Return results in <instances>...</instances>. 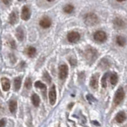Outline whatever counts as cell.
Returning <instances> with one entry per match:
<instances>
[{"label":"cell","instance_id":"e0dca14e","mask_svg":"<svg viewBox=\"0 0 127 127\" xmlns=\"http://www.w3.org/2000/svg\"><path fill=\"white\" fill-rule=\"evenodd\" d=\"M16 36L19 41H23L24 38V31L21 27L18 28L16 31Z\"/></svg>","mask_w":127,"mask_h":127},{"label":"cell","instance_id":"5bb4252c","mask_svg":"<svg viewBox=\"0 0 127 127\" xmlns=\"http://www.w3.org/2000/svg\"><path fill=\"white\" fill-rule=\"evenodd\" d=\"M116 42L119 46L123 47L126 44V38L122 35H118L117 38H116Z\"/></svg>","mask_w":127,"mask_h":127},{"label":"cell","instance_id":"4fadbf2b","mask_svg":"<svg viewBox=\"0 0 127 127\" xmlns=\"http://www.w3.org/2000/svg\"><path fill=\"white\" fill-rule=\"evenodd\" d=\"M115 119H116V122H118V123H122L123 122H125L126 119V115L125 114V112H123V111L118 112L117 115H116Z\"/></svg>","mask_w":127,"mask_h":127},{"label":"cell","instance_id":"1f68e13d","mask_svg":"<svg viewBox=\"0 0 127 127\" xmlns=\"http://www.w3.org/2000/svg\"><path fill=\"white\" fill-rule=\"evenodd\" d=\"M48 2H53V1H54V0H47Z\"/></svg>","mask_w":127,"mask_h":127},{"label":"cell","instance_id":"ac0fdd59","mask_svg":"<svg viewBox=\"0 0 127 127\" xmlns=\"http://www.w3.org/2000/svg\"><path fill=\"white\" fill-rule=\"evenodd\" d=\"M74 10V6L70 4V3H69V4H66L63 7V11L66 14H71Z\"/></svg>","mask_w":127,"mask_h":127},{"label":"cell","instance_id":"30bf717a","mask_svg":"<svg viewBox=\"0 0 127 127\" xmlns=\"http://www.w3.org/2000/svg\"><path fill=\"white\" fill-rule=\"evenodd\" d=\"M52 24V22L50 20V18L48 17H43L42 19L39 21V25L41 26V27L44 28V29H47L50 27Z\"/></svg>","mask_w":127,"mask_h":127},{"label":"cell","instance_id":"ffe728a7","mask_svg":"<svg viewBox=\"0 0 127 127\" xmlns=\"http://www.w3.org/2000/svg\"><path fill=\"white\" fill-rule=\"evenodd\" d=\"M9 109L11 113H14L17 110V101L14 100L10 101L9 103Z\"/></svg>","mask_w":127,"mask_h":127},{"label":"cell","instance_id":"6da1fadb","mask_svg":"<svg viewBox=\"0 0 127 127\" xmlns=\"http://www.w3.org/2000/svg\"><path fill=\"white\" fill-rule=\"evenodd\" d=\"M84 23L87 26H95L96 24L99 23L98 17L96 14L94 13H87L84 16Z\"/></svg>","mask_w":127,"mask_h":127},{"label":"cell","instance_id":"484cf974","mask_svg":"<svg viewBox=\"0 0 127 127\" xmlns=\"http://www.w3.org/2000/svg\"><path fill=\"white\" fill-rule=\"evenodd\" d=\"M43 78H44V80H46L48 83H50L51 82V78H50V74L47 73V72H44V74H43Z\"/></svg>","mask_w":127,"mask_h":127},{"label":"cell","instance_id":"7a4b0ae2","mask_svg":"<svg viewBox=\"0 0 127 127\" xmlns=\"http://www.w3.org/2000/svg\"><path fill=\"white\" fill-rule=\"evenodd\" d=\"M124 97H125L124 90H123V88L121 86L117 90V91L115 93L114 98V106H118V105L123 101V99H124Z\"/></svg>","mask_w":127,"mask_h":127},{"label":"cell","instance_id":"cb8c5ba5","mask_svg":"<svg viewBox=\"0 0 127 127\" xmlns=\"http://www.w3.org/2000/svg\"><path fill=\"white\" fill-rule=\"evenodd\" d=\"M34 86L36 87V88H39V89H41L42 90H46V85L44 84V83H42V82L40 81H37L35 83H34Z\"/></svg>","mask_w":127,"mask_h":127},{"label":"cell","instance_id":"8fae6325","mask_svg":"<svg viewBox=\"0 0 127 127\" xmlns=\"http://www.w3.org/2000/svg\"><path fill=\"white\" fill-rule=\"evenodd\" d=\"M98 74H94L92 75L91 78H90V85L94 90H96L97 88V85H98Z\"/></svg>","mask_w":127,"mask_h":127},{"label":"cell","instance_id":"5b68a950","mask_svg":"<svg viewBox=\"0 0 127 127\" xmlns=\"http://www.w3.org/2000/svg\"><path fill=\"white\" fill-rule=\"evenodd\" d=\"M80 38H81L80 34L78 31H70L67 34V40L69 42L76 43L80 40Z\"/></svg>","mask_w":127,"mask_h":127},{"label":"cell","instance_id":"4316f807","mask_svg":"<svg viewBox=\"0 0 127 127\" xmlns=\"http://www.w3.org/2000/svg\"><path fill=\"white\" fill-rule=\"evenodd\" d=\"M6 119L5 118H2L0 120V127H4L6 126Z\"/></svg>","mask_w":127,"mask_h":127},{"label":"cell","instance_id":"9a60e30c","mask_svg":"<svg viewBox=\"0 0 127 127\" xmlns=\"http://www.w3.org/2000/svg\"><path fill=\"white\" fill-rule=\"evenodd\" d=\"M18 21H19V15H18L16 11H13L10 15V24L14 25L18 23Z\"/></svg>","mask_w":127,"mask_h":127},{"label":"cell","instance_id":"52a82bcc","mask_svg":"<svg viewBox=\"0 0 127 127\" xmlns=\"http://www.w3.org/2000/svg\"><path fill=\"white\" fill-rule=\"evenodd\" d=\"M113 23H114V27L117 28V29H119V30H121V29H123V28L126 27L125 20L120 17H116L113 21Z\"/></svg>","mask_w":127,"mask_h":127},{"label":"cell","instance_id":"2e32d148","mask_svg":"<svg viewBox=\"0 0 127 127\" xmlns=\"http://www.w3.org/2000/svg\"><path fill=\"white\" fill-rule=\"evenodd\" d=\"M31 101L35 107H38L40 104V97L36 94H33V95L31 96Z\"/></svg>","mask_w":127,"mask_h":127},{"label":"cell","instance_id":"9c48e42d","mask_svg":"<svg viewBox=\"0 0 127 127\" xmlns=\"http://www.w3.org/2000/svg\"><path fill=\"white\" fill-rule=\"evenodd\" d=\"M31 15V12L30 8L27 6H23V10H22V14H21L22 19L25 21H27V20L30 19Z\"/></svg>","mask_w":127,"mask_h":127},{"label":"cell","instance_id":"4dcf8cb0","mask_svg":"<svg viewBox=\"0 0 127 127\" xmlns=\"http://www.w3.org/2000/svg\"><path fill=\"white\" fill-rule=\"evenodd\" d=\"M118 2H125L126 0H117Z\"/></svg>","mask_w":127,"mask_h":127},{"label":"cell","instance_id":"83f0119b","mask_svg":"<svg viewBox=\"0 0 127 127\" xmlns=\"http://www.w3.org/2000/svg\"><path fill=\"white\" fill-rule=\"evenodd\" d=\"M10 47H11L12 49H15L16 48V44H15V42H14V40H10Z\"/></svg>","mask_w":127,"mask_h":127},{"label":"cell","instance_id":"7c38bea8","mask_svg":"<svg viewBox=\"0 0 127 127\" xmlns=\"http://www.w3.org/2000/svg\"><path fill=\"white\" fill-rule=\"evenodd\" d=\"M1 82H2V90L4 91H8L10 88V83L8 78H2L1 79Z\"/></svg>","mask_w":127,"mask_h":127},{"label":"cell","instance_id":"8992f818","mask_svg":"<svg viewBox=\"0 0 127 127\" xmlns=\"http://www.w3.org/2000/svg\"><path fill=\"white\" fill-rule=\"evenodd\" d=\"M69 69L66 64H62L59 68V77L61 80H65L68 76Z\"/></svg>","mask_w":127,"mask_h":127},{"label":"cell","instance_id":"d4e9b609","mask_svg":"<svg viewBox=\"0 0 127 127\" xmlns=\"http://www.w3.org/2000/svg\"><path fill=\"white\" fill-rule=\"evenodd\" d=\"M32 86V82H31V79L30 78H27L26 82H25V87L27 89V90H30Z\"/></svg>","mask_w":127,"mask_h":127},{"label":"cell","instance_id":"d6986e66","mask_svg":"<svg viewBox=\"0 0 127 127\" xmlns=\"http://www.w3.org/2000/svg\"><path fill=\"white\" fill-rule=\"evenodd\" d=\"M27 54L30 58H33L36 54V49L33 46H29L27 49Z\"/></svg>","mask_w":127,"mask_h":127},{"label":"cell","instance_id":"f546056e","mask_svg":"<svg viewBox=\"0 0 127 127\" xmlns=\"http://www.w3.org/2000/svg\"><path fill=\"white\" fill-rule=\"evenodd\" d=\"M94 124H95V125H97V126H99V123H98V122H97L96 121H94Z\"/></svg>","mask_w":127,"mask_h":127},{"label":"cell","instance_id":"44dd1931","mask_svg":"<svg viewBox=\"0 0 127 127\" xmlns=\"http://www.w3.org/2000/svg\"><path fill=\"white\" fill-rule=\"evenodd\" d=\"M22 84V79L21 78H16L14 81V90H19L21 87Z\"/></svg>","mask_w":127,"mask_h":127},{"label":"cell","instance_id":"3957f363","mask_svg":"<svg viewBox=\"0 0 127 127\" xmlns=\"http://www.w3.org/2000/svg\"><path fill=\"white\" fill-rule=\"evenodd\" d=\"M94 39L98 43H103L107 40V34L103 31H97L94 34Z\"/></svg>","mask_w":127,"mask_h":127},{"label":"cell","instance_id":"f1b7e54d","mask_svg":"<svg viewBox=\"0 0 127 127\" xmlns=\"http://www.w3.org/2000/svg\"><path fill=\"white\" fill-rule=\"evenodd\" d=\"M2 2H3V3H4L5 5L9 6V5L10 4V3H11L12 0H2Z\"/></svg>","mask_w":127,"mask_h":127},{"label":"cell","instance_id":"d6a6232c","mask_svg":"<svg viewBox=\"0 0 127 127\" xmlns=\"http://www.w3.org/2000/svg\"><path fill=\"white\" fill-rule=\"evenodd\" d=\"M19 1H20V2H23V1H25V0H19Z\"/></svg>","mask_w":127,"mask_h":127},{"label":"cell","instance_id":"7402d4cb","mask_svg":"<svg viewBox=\"0 0 127 127\" xmlns=\"http://www.w3.org/2000/svg\"><path fill=\"white\" fill-rule=\"evenodd\" d=\"M118 75L117 74H115V73H113L111 75H110V83L113 86H115L116 84H117V82H118Z\"/></svg>","mask_w":127,"mask_h":127},{"label":"cell","instance_id":"277c9868","mask_svg":"<svg viewBox=\"0 0 127 127\" xmlns=\"http://www.w3.org/2000/svg\"><path fill=\"white\" fill-rule=\"evenodd\" d=\"M86 58L90 63H94L97 58V52L94 48H90L86 50Z\"/></svg>","mask_w":127,"mask_h":127},{"label":"cell","instance_id":"603a6c76","mask_svg":"<svg viewBox=\"0 0 127 127\" xmlns=\"http://www.w3.org/2000/svg\"><path fill=\"white\" fill-rule=\"evenodd\" d=\"M109 75H110V74L106 73L103 75L102 78H101V86H102L103 88H106V86H107V78L109 77Z\"/></svg>","mask_w":127,"mask_h":127},{"label":"cell","instance_id":"ba28073f","mask_svg":"<svg viewBox=\"0 0 127 127\" xmlns=\"http://www.w3.org/2000/svg\"><path fill=\"white\" fill-rule=\"evenodd\" d=\"M56 98H57V94H56V89L55 86L53 85L52 87L50 90L49 92V99H50V105L54 106L56 102Z\"/></svg>","mask_w":127,"mask_h":127}]
</instances>
